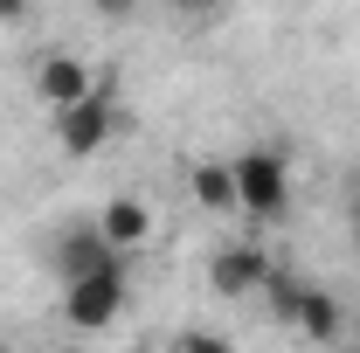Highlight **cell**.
Instances as JSON below:
<instances>
[{
	"instance_id": "obj_15",
	"label": "cell",
	"mask_w": 360,
	"mask_h": 353,
	"mask_svg": "<svg viewBox=\"0 0 360 353\" xmlns=\"http://www.w3.org/2000/svg\"><path fill=\"white\" fill-rule=\"evenodd\" d=\"M0 353H7V347H0Z\"/></svg>"
},
{
	"instance_id": "obj_7",
	"label": "cell",
	"mask_w": 360,
	"mask_h": 353,
	"mask_svg": "<svg viewBox=\"0 0 360 353\" xmlns=\"http://www.w3.org/2000/svg\"><path fill=\"white\" fill-rule=\"evenodd\" d=\"M90 222H97V236H104L118 257H132V250H146V243H153V208H146L139 194H111Z\"/></svg>"
},
{
	"instance_id": "obj_14",
	"label": "cell",
	"mask_w": 360,
	"mask_h": 353,
	"mask_svg": "<svg viewBox=\"0 0 360 353\" xmlns=\"http://www.w3.org/2000/svg\"><path fill=\"white\" fill-rule=\"evenodd\" d=\"M49 353H84V347H49Z\"/></svg>"
},
{
	"instance_id": "obj_9",
	"label": "cell",
	"mask_w": 360,
	"mask_h": 353,
	"mask_svg": "<svg viewBox=\"0 0 360 353\" xmlns=\"http://www.w3.org/2000/svg\"><path fill=\"white\" fill-rule=\"evenodd\" d=\"M187 187H194V201L208 215H236V174H229V160H194Z\"/></svg>"
},
{
	"instance_id": "obj_13",
	"label": "cell",
	"mask_w": 360,
	"mask_h": 353,
	"mask_svg": "<svg viewBox=\"0 0 360 353\" xmlns=\"http://www.w3.org/2000/svg\"><path fill=\"white\" fill-rule=\"evenodd\" d=\"M333 353H360V347H354V340H340V347H333Z\"/></svg>"
},
{
	"instance_id": "obj_3",
	"label": "cell",
	"mask_w": 360,
	"mask_h": 353,
	"mask_svg": "<svg viewBox=\"0 0 360 353\" xmlns=\"http://www.w3.org/2000/svg\"><path fill=\"white\" fill-rule=\"evenodd\" d=\"M56 277H63V284H84V277H132V257H118V250L97 236V222H77V229H63V243H56Z\"/></svg>"
},
{
	"instance_id": "obj_5",
	"label": "cell",
	"mask_w": 360,
	"mask_h": 353,
	"mask_svg": "<svg viewBox=\"0 0 360 353\" xmlns=\"http://www.w3.org/2000/svg\"><path fill=\"white\" fill-rule=\"evenodd\" d=\"M90 90H97V77H90L84 56H70V49H49L42 63H35V97H42L56 118H63V111H77Z\"/></svg>"
},
{
	"instance_id": "obj_12",
	"label": "cell",
	"mask_w": 360,
	"mask_h": 353,
	"mask_svg": "<svg viewBox=\"0 0 360 353\" xmlns=\"http://www.w3.org/2000/svg\"><path fill=\"white\" fill-rule=\"evenodd\" d=\"M347 236H354V250H360V187L347 194Z\"/></svg>"
},
{
	"instance_id": "obj_6",
	"label": "cell",
	"mask_w": 360,
	"mask_h": 353,
	"mask_svg": "<svg viewBox=\"0 0 360 353\" xmlns=\"http://www.w3.org/2000/svg\"><path fill=\"white\" fill-rule=\"evenodd\" d=\"M270 277V257L257 243H229L208 257V284H215V298H250V291H264Z\"/></svg>"
},
{
	"instance_id": "obj_4",
	"label": "cell",
	"mask_w": 360,
	"mask_h": 353,
	"mask_svg": "<svg viewBox=\"0 0 360 353\" xmlns=\"http://www.w3.org/2000/svg\"><path fill=\"white\" fill-rule=\"evenodd\" d=\"M125 298H132L125 277H84V284H63V326H70V333H104V326L125 319Z\"/></svg>"
},
{
	"instance_id": "obj_1",
	"label": "cell",
	"mask_w": 360,
	"mask_h": 353,
	"mask_svg": "<svg viewBox=\"0 0 360 353\" xmlns=\"http://www.w3.org/2000/svg\"><path fill=\"white\" fill-rule=\"evenodd\" d=\"M229 174H236V208H243V215L277 222L284 208H291V160H284L277 146H250V153H236Z\"/></svg>"
},
{
	"instance_id": "obj_8",
	"label": "cell",
	"mask_w": 360,
	"mask_h": 353,
	"mask_svg": "<svg viewBox=\"0 0 360 353\" xmlns=\"http://www.w3.org/2000/svg\"><path fill=\"white\" fill-rule=\"evenodd\" d=\"M291 333H298L305 347L333 353L340 340H347V312H340V298L319 291V284H305V298H298V312H291Z\"/></svg>"
},
{
	"instance_id": "obj_2",
	"label": "cell",
	"mask_w": 360,
	"mask_h": 353,
	"mask_svg": "<svg viewBox=\"0 0 360 353\" xmlns=\"http://www.w3.org/2000/svg\"><path fill=\"white\" fill-rule=\"evenodd\" d=\"M118 118H125V104L111 97V84H97L77 111H63V118H56V146H63L70 160H90V153H104V146H111Z\"/></svg>"
},
{
	"instance_id": "obj_10",
	"label": "cell",
	"mask_w": 360,
	"mask_h": 353,
	"mask_svg": "<svg viewBox=\"0 0 360 353\" xmlns=\"http://www.w3.org/2000/svg\"><path fill=\"white\" fill-rule=\"evenodd\" d=\"M264 298H270V312L291 326V312H298V298H305V284H298V270H284V264H270V277H264Z\"/></svg>"
},
{
	"instance_id": "obj_11",
	"label": "cell",
	"mask_w": 360,
	"mask_h": 353,
	"mask_svg": "<svg viewBox=\"0 0 360 353\" xmlns=\"http://www.w3.org/2000/svg\"><path fill=\"white\" fill-rule=\"evenodd\" d=\"M180 353H236V340L215 326H194V333H180Z\"/></svg>"
}]
</instances>
